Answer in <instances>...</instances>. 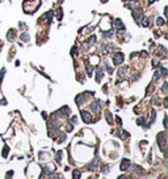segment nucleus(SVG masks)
I'll use <instances>...</instances> for the list:
<instances>
[{"instance_id":"obj_1","label":"nucleus","mask_w":168,"mask_h":179,"mask_svg":"<svg viewBox=\"0 0 168 179\" xmlns=\"http://www.w3.org/2000/svg\"><path fill=\"white\" fill-rule=\"evenodd\" d=\"M166 142H167V136H166V132H163L158 136V144H159V146H160L162 150L166 149Z\"/></svg>"},{"instance_id":"obj_2","label":"nucleus","mask_w":168,"mask_h":179,"mask_svg":"<svg viewBox=\"0 0 168 179\" xmlns=\"http://www.w3.org/2000/svg\"><path fill=\"white\" fill-rule=\"evenodd\" d=\"M133 16H134V20L137 22H139L140 21V18L143 17V15H142V11H140L139 8H135V9H133Z\"/></svg>"},{"instance_id":"obj_3","label":"nucleus","mask_w":168,"mask_h":179,"mask_svg":"<svg viewBox=\"0 0 168 179\" xmlns=\"http://www.w3.org/2000/svg\"><path fill=\"white\" fill-rule=\"evenodd\" d=\"M124 54L120 51V53H117L116 55H114V58H113V62H114V65H121L122 62H124Z\"/></svg>"},{"instance_id":"obj_4","label":"nucleus","mask_w":168,"mask_h":179,"mask_svg":"<svg viewBox=\"0 0 168 179\" xmlns=\"http://www.w3.org/2000/svg\"><path fill=\"white\" fill-rule=\"evenodd\" d=\"M82 117H83L84 123H87V124L92 123V116H91V113H89V112H87V111H82Z\"/></svg>"},{"instance_id":"obj_5","label":"nucleus","mask_w":168,"mask_h":179,"mask_svg":"<svg viewBox=\"0 0 168 179\" xmlns=\"http://www.w3.org/2000/svg\"><path fill=\"white\" fill-rule=\"evenodd\" d=\"M101 105H102V103L100 101V100H96L95 103H92V105H91V108H92V111L93 112H98L100 111V108H101Z\"/></svg>"},{"instance_id":"obj_6","label":"nucleus","mask_w":168,"mask_h":179,"mask_svg":"<svg viewBox=\"0 0 168 179\" xmlns=\"http://www.w3.org/2000/svg\"><path fill=\"white\" fill-rule=\"evenodd\" d=\"M97 166H98V158L96 157V158H95L93 161H92V163H91V165H88L87 167H88L89 170H96V169H97Z\"/></svg>"},{"instance_id":"obj_7","label":"nucleus","mask_w":168,"mask_h":179,"mask_svg":"<svg viewBox=\"0 0 168 179\" xmlns=\"http://www.w3.org/2000/svg\"><path fill=\"white\" fill-rule=\"evenodd\" d=\"M129 166H130V161H129V159H124L122 163H121V170L125 171L126 169H129Z\"/></svg>"},{"instance_id":"obj_8","label":"nucleus","mask_w":168,"mask_h":179,"mask_svg":"<svg viewBox=\"0 0 168 179\" xmlns=\"http://www.w3.org/2000/svg\"><path fill=\"white\" fill-rule=\"evenodd\" d=\"M114 25H116V28L120 29V30H124V29H125V26H124V24H122V21L120 20V18H116V21H114Z\"/></svg>"},{"instance_id":"obj_9","label":"nucleus","mask_w":168,"mask_h":179,"mask_svg":"<svg viewBox=\"0 0 168 179\" xmlns=\"http://www.w3.org/2000/svg\"><path fill=\"white\" fill-rule=\"evenodd\" d=\"M14 34H16L14 29H11L8 32V36H7V40H8V41H13L14 40Z\"/></svg>"},{"instance_id":"obj_10","label":"nucleus","mask_w":168,"mask_h":179,"mask_svg":"<svg viewBox=\"0 0 168 179\" xmlns=\"http://www.w3.org/2000/svg\"><path fill=\"white\" fill-rule=\"evenodd\" d=\"M113 37V30H109V32H104V38L110 40Z\"/></svg>"},{"instance_id":"obj_11","label":"nucleus","mask_w":168,"mask_h":179,"mask_svg":"<svg viewBox=\"0 0 168 179\" xmlns=\"http://www.w3.org/2000/svg\"><path fill=\"white\" fill-rule=\"evenodd\" d=\"M20 38H21L22 41H25V42H28V41L30 40V37H29V36H28V34H26V33H22L21 36H20Z\"/></svg>"},{"instance_id":"obj_12","label":"nucleus","mask_w":168,"mask_h":179,"mask_svg":"<svg viewBox=\"0 0 168 179\" xmlns=\"http://www.w3.org/2000/svg\"><path fill=\"white\" fill-rule=\"evenodd\" d=\"M126 71H127V67H122V68H120V70H118V77H122V75H124Z\"/></svg>"},{"instance_id":"obj_13","label":"nucleus","mask_w":168,"mask_h":179,"mask_svg":"<svg viewBox=\"0 0 168 179\" xmlns=\"http://www.w3.org/2000/svg\"><path fill=\"white\" fill-rule=\"evenodd\" d=\"M101 78H102V70H101V68H98V70H97V82H100L101 81Z\"/></svg>"},{"instance_id":"obj_14","label":"nucleus","mask_w":168,"mask_h":179,"mask_svg":"<svg viewBox=\"0 0 168 179\" xmlns=\"http://www.w3.org/2000/svg\"><path fill=\"white\" fill-rule=\"evenodd\" d=\"M160 74H162L163 77H166L167 75V68L166 67H160Z\"/></svg>"},{"instance_id":"obj_15","label":"nucleus","mask_w":168,"mask_h":179,"mask_svg":"<svg viewBox=\"0 0 168 179\" xmlns=\"http://www.w3.org/2000/svg\"><path fill=\"white\" fill-rule=\"evenodd\" d=\"M105 115H106V119H108V123L112 124V115H110L109 112H105Z\"/></svg>"},{"instance_id":"obj_16","label":"nucleus","mask_w":168,"mask_h":179,"mask_svg":"<svg viewBox=\"0 0 168 179\" xmlns=\"http://www.w3.org/2000/svg\"><path fill=\"white\" fill-rule=\"evenodd\" d=\"M156 24H158V25H163V24H164V20H163L162 17H158V20H156Z\"/></svg>"},{"instance_id":"obj_17","label":"nucleus","mask_w":168,"mask_h":179,"mask_svg":"<svg viewBox=\"0 0 168 179\" xmlns=\"http://www.w3.org/2000/svg\"><path fill=\"white\" fill-rule=\"evenodd\" d=\"M7 155H8V146H5L3 150V157H7Z\"/></svg>"},{"instance_id":"obj_18","label":"nucleus","mask_w":168,"mask_h":179,"mask_svg":"<svg viewBox=\"0 0 168 179\" xmlns=\"http://www.w3.org/2000/svg\"><path fill=\"white\" fill-rule=\"evenodd\" d=\"M167 87H168V84H167V83H164V84H163V88H162L164 94H167Z\"/></svg>"},{"instance_id":"obj_19","label":"nucleus","mask_w":168,"mask_h":179,"mask_svg":"<svg viewBox=\"0 0 168 179\" xmlns=\"http://www.w3.org/2000/svg\"><path fill=\"white\" fill-rule=\"evenodd\" d=\"M155 81H158V79H160V73H159V71H156V73H155Z\"/></svg>"},{"instance_id":"obj_20","label":"nucleus","mask_w":168,"mask_h":179,"mask_svg":"<svg viewBox=\"0 0 168 179\" xmlns=\"http://www.w3.org/2000/svg\"><path fill=\"white\" fill-rule=\"evenodd\" d=\"M137 123H138L139 125H143V124H144V119H142V117H140V119H139L138 121H137Z\"/></svg>"},{"instance_id":"obj_21","label":"nucleus","mask_w":168,"mask_h":179,"mask_svg":"<svg viewBox=\"0 0 168 179\" xmlns=\"http://www.w3.org/2000/svg\"><path fill=\"white\" fill-rule=\"evenodd\" d=\"M60 157H62V151H59V153L56 154V161H60Z\"/></svg>"},{"instance_id":"obj_22","label":"nucleus","mask_w":168,"mask_h":179,"mask_svg":"<svg viewBox=\"0 0 168 179\" xmlns=\"http://www.w3.org/2000/svg\"><path fill=\"white\" fill-rule=\"evenodd\" d=\"M72 177H75V178H79V177H80V173H79V171H75V174H72Z\"/></svg>"},{"instance_id":"obj_23","label":"nucleus","mask_w":168,"mask_h":179,"mask_svg":"<svg viewBox=\"0 0 168 179\" xmlns=\"http://www.w3.org/2000/svg\"><path fill=\"white\" fill-rule=\"evenodd\" d=\"M155 121V111H152V117H151V123Z\"/></svg>"},{"instance_id":"obj_24","label":"nucleus","mask_w":168,"mask_h":179,"mask_svg":"<svg viewBox=\"0 0 168 179\" xmlns=\"http://www.w3.org/2000/svg\"><path fill=\"white\" fill-rule=\"evenodd\" d=\"M155 1V0H148V3H150V4H151V3H154Z\"/></svg>"},{"instance_id":"obj_25","label":"nucleus","mask_w":168,"mask_h":179,"mask_svg":"<svg viewBox=\"0 0 168 179\" xmlns=\"http://www.w3.org/2000/svg\"><path fill=\"white\" fill-rule=\"evenodd\" d=\"M101 1H106V0H101Z\"/></svg>"},{"instance_id":"obj_26","label":"nucleus","mask_w":168,"mask_h":179,"mask_svg":"<svg viewBox=\"0 0 168 179\" xmlns=\"http://www.w3.org/2000/svg\"><path fill=\"white\" fill-rule=\"evenodd\" d=\"M0 1H1V0H0Z\"/></svg>"}]
</instances>
